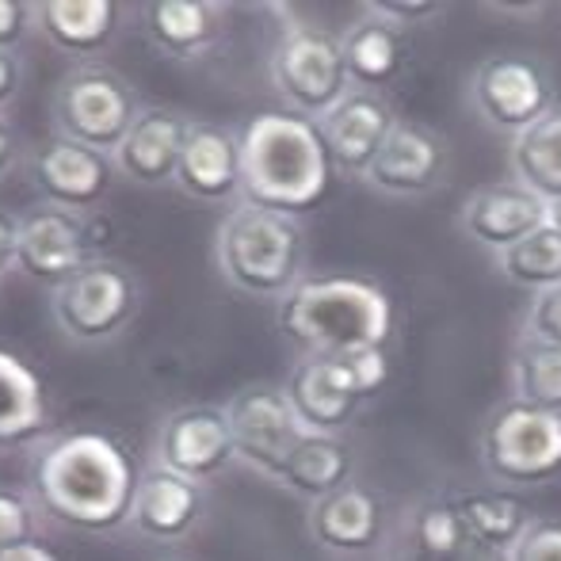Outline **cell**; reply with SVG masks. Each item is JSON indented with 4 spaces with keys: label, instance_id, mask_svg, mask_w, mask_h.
<instances>
[{
    "label": "cell",
    "instance_id": "6da1fadb",
    "mask_svg": "<svg viewBox=\"0 0 561 561\" xmlns=\"http://www.w3.org/2000/svg\"><path fill=\"white\" fill-rule=\"evenodd\" d=\"M141 470L107 432L81 428L50 439L31 462V496L46 519L81 535L130 527Z\"/></svg>",
    "mask_w": 561,
    "mask_h": 561
},
{
    "label": "cell",
    "instance_id": "7a4b0ae2",
    "mask_svg": "<svg viewBox=\"0 0 561 561\" xmlns=\"http://www.w3.org/2000/svg\"><path fill=\"white\" fill-rule=\"evenodd\" d=\"M241 169L244 203L290 218L318 207L333 184V161L318 123L290 112H264L244 123Z\"/></svg>",
    "mask_w": 561,
    "mask_h": 561
},
{
    "label": "cell",
    "instance_id": "3957f363",
    "mask_svg": "<svg viewBox=\"0 0 561 561\" xmlns=\"http://www.w3.org/2000/svg\"><path fill=\"white\" fill-rule=\"evenodd\" d=\"M275 321L298 355H344L355 347H386L393 302L367 275H306L279 298Z\"/></svg>",
    "mask_w": 561,
    "mask_h": 561
},
{
    "label": "cell",
    "instance_id": "277c9868",
    "mask_svg": "<svg viewBox=\"0 0 561 561\" xmlns=\"http://www.w3.org/2000/svg\"><path fill=\"white\" fill-rule=\"evenodd\" d=\"M218 275L249 298H287L306 279V229L279 210L237 203L215 229Z\"/></svg>",
    "mask_w": 561,
    "mask_h": 561
},
{
    "label": "cell",
    "instance_id": "5b68a950",
    "mask_svg": "<svg viewBox=\"0 0 561 561\" xmlns=\"http://www.w3.org/2000/svg\"><path fill=\"white\" fill-rule=\"evenodd\" d=\"M478 462L489 485L539 489L561 478V416L508 398L478 428Z\"/></svg>",
    "mask_w": 561,
    "mask_h": 561
},
{
    "label": "cell",
    "instance_id": "8992f818",
    "mask_svg": "<svg viewBox=\"0 0 561 561\" xmlns=\"http://www.w3.org/2000/svg\"><path fill=\"white\" fill-rule=\"evenodd\" d=\"M275 96L283 100V112L321 123L347 92L355 89L344 66L340 35L310 20H295L275 38L267 58Z\"/></svg>",
    "mask_w": 561,
    "mask_h": 561
},
{
    "label": "cell",
    "instance_id": "52a82bcc",
    "mask_svg": "<svg viewBox=\"0 0 561 561\" xmlns=\"http://www.w3.org/2000/svg\"><path fill=\"white\" fill-rule=\"evenodd\" d=\"M141 310V283L126 264L96 256L50 290V318L69 344L104 347L134 325Z\"/></svg>",
    "mask_w": 561,
    "mask_h": 561
},
{
    "label": "cell",
    "instance_id": "ba28073f",
    "mask_svg": "<svg viewBox=\"0 0 561 561\" xmlns=\"http://www.w3.org/2000/svg\"><path fill=\"white\" fill-rule=\"evenodd\" d=\"M141 107L146 104L123 73L107 66H77L54 92V130L58 138L115 157Z\"/></svg>",
    "mask_w": 561,
    "mask_h": 561
},
{
    "label": "cell",
    "instance_id": "9c48e42d",
    "mask_svg": "<svg viewBox=\"0 0 561 561\" xmlns=\"http://www.w3.org/2000/svg\"><path fill=\"white\" fill-rule=\"evenodd\" d=\"M470 107L481 123L493 134H524L527 126H535L542 115H550L558 107L554 77L542 66L535 54H493L473 69L470 84H466Z\"/></svg>",
    "mask_w": 561,
    "mask_h": 561
},
{
    "label": "cell",
    "instance_id": "30bf717a",
    "mask_svg": "<svg viewBox=\"0 0 561 561\" xmlns=\"http://www.w3.org/2000/svg\"><path fill=\"white\" fill-rule=\"evenodd\" d=\"M222 409L233 432L237 466L275 485L290 447L302 439V424L290 409L287 390L279 382H249Z\"/></svg>",
    "mask_w": 561,
    "mask_h": 561
},
{
    "label": "cell",
    "instance_id": "8fae6325",
    "mask_svg": "<svg viewBox=\"0 0 561 561\" xmlns=\"http://www.w3.org/2000/svg\"><path fill=\"white\" fill-rule=\"evenodd\" d=\"M96 215H73V210L46 207L20 218V241H15V272L27 275L43 287H61L69 275L81 272L89 260H96Z\"/></svg>",
    "mask_w": 561,
    "mask_h": 561
},
{
    "label": "cell",
    "instance_id": "7c38bea8",
    "mask_svg": "<svg viewBox=\"0 0 561 561\" xmlns=\"http://www.w3.org/2000/svg\"><path fill=\"white\" fill-rule=\"evenodd\" d=\"M153 462L187 481L210 485L237 466L233 432L222 405H180L157 428Z\"/></svg>",
    "mask_w": 561,
    "mask_h": 561
},
{
    "label": "cell",
    "instance_id": "4fadbf2b",
    "mask_svg": "<svg viewBox=\"0 0 561 561\" xmlns=\"http://www.w3.org/2000/svg\"><path fill=\"white\" fill-rule=\"evenodd\" d=\"M447 172L450 141L436 126L401 118L386 138V146L378 149L363 184L375 187L378 195H390V199H424L447 184Z\"/></svg>",
    "mask_w": 561,
    "mask_h": 561
},
{
    "label": "cell",
    "instance_id": "5bb4252c",
    "mask_svg": "<svg viewBox=\"0 0 561 561\" xmlns=\"http://www.w3.org/2000/svg\"><path fill=\"white\" fill-rule=\"evenodd\" d=\"M306 535L318 550L340 561H359L386 547L390 539V512L382 493H375L363 481L321 496L306 512Z\"/></svg>",
    "mask_w": 561,
    "mask_h": 561
},
{
    "label": "cell",
    "instance_id": "9a60e30c",
    "mask_svg": "<svg viewBox=\"0 0 561 561\" xmlns=\"http://www.w3.org/2000/svg\"><path fill=\"white\" fill-rule=\"evenodd\" d=\"M31 184L46 207L73 210V215H96L115 184V161L89 146L69 138H54L38 146L27 161Z\"/></svg>",
    "mask_w": 561,
    "mask_h": 561
},
{
    "label": "cell",
    "instance_id": "2e32d148",
    "mask_svg": "<svg viewBox=\"0 0 561 561\" xmlns=\"http://www.w3.org/2000/svg\"><path fill=\"white\" fill-rule=\"evenodd\" d=\"M207 485L187 481L164 466H146L130 508V531L153 547H180L207 524Z\"/></svg>",
    "mask_w": 561,
    "mask_h": 561
},
{
    "label": "cell",
    "instance_id": "e0dca14e",
    "mask_svg": "<svg viewBox=\"0 0 561 561\" xmlns=\"http://www.w3.org/2000/svg\"><path fill=\"white\" fill-rule=\"evenodd\" d=\"M398 123L401 115L393 112L386 92H367V89L347 92L333 112L318 123L321 141L329 149V161H333V172L347 180L367 176L378 149L386 146V138H390V130Z\"/></svg>",
    "mask_w": 561,
    "mask_h": 561
},
{
    "label": "cell",
    "instance_id": "ac0fdd59",
    "mask_svg": "<svg viewBox=\"0 0 561 561\" xmlns=\"http://www.w3.org/2000/svg\"><path fill=\"white\" fill-rule=\"evenodd\" d=\"M283 390L302 432L313 436H344L363 405L340 355H298Z\"/></svg>",
    "mask_w": 561,
    "mask_h": 561
},
{
    "label": "cell",
    "instance_id": "d6986e66",
    "mask_svg": "<svg viewBox=\"0 0 561 561\" xmlns=\"http://www.w3.org/2000/svg\"><path fill=\"white\" fill-rule=\"evenodd\" d=\"M550 222V207L531 195L527 187H519L516 180H496V184H481L458 207V229L462 237H470L478 249H489L493 256L508 252L512 244H519L524 237H531L535 229Z\"/></svg>",
    "mask_w": 561,
    "mask_h": 561
},
{
    "label": "cell",
    "instance_id": "ffe728a7",
    "mask_svg": "<svg viewBox=\"0 0 561 561\" xmlns=\"http://www.w3.org/2000/svg\"><path fill=\"white\" fill-rule=\"evenodd\" d=\"M172 187L199 207H237L244 199L241 134L215 123H195Z\"/></svg>",
    "mask_w": 561,
    "mask_h": 561
},
{
    "label": "cell",
    "instance_id": "44dd1931",
    "mask_svg": "<svg viewBox=\"0 0 561 561\" xmlns=\"http://www.w3.org/2000/svg\"><path fill=\"white\" fill-rule=\"evenodd\" d=\"M192 118L176 107L146 104L134 118L130 134L115 149V172L138 187H169L176 184L180 157H184Z\"/></svg>",
    "mask_w": 561,
    "mask_h": 561
},
{
    "label": "cell",
    "instance_id": "7402d4cb",
    "mask_svg": "<svg viewBox=\"0 0 561 561\" xmlns=\"http://www.w3.org/2000/svg\"><path fill=\"white\" fill-rule=\"evenodd\" d=\"M138 15L153 50L172 61L207 58L226 38L229 20L226 8L210 0H153V4H141Z\"/></svg>",
    "mask_w": 561,
    "mask_h": 561
},
{
    "label": "cell",
    "instance_id": "603a6c76",
    "mask_svg": "<svg viewBox=\"0 0 561 561\" xmlns=\"http://www.w3.org/2000/svg\"><path fill=\"white\" fill-rule=\"evenodd\" d=\"M470 550V531L447 489L413 501L393 527V561H462Z\"/></svg>",
    "mask_w": 561,
    "mask_h": 561
},
{
    "label": "cell",
    "instance_id": "cb8c5ba5",
    "mask_svg": "<svg viewBox=\"0 0 561 561\" xmlns=\"http://www.w3.org/2000/svg\"><path fill=\"white\" fill-rule=\"evenodd\" d=\"M31 15L46 43L73 58L104 54L123 27V8L115 0H43L31 4Z\"/></svg>",
    "mask_w": 561,
    "mask_h": 561
},
{
    "label": "cell",
    "instance_id": "d4e9b609",
    "mask_svg": "<svg viewBox=\"0 0 561 561\" xmlns=\"http://www.w3.org/2000/svg\"><path fill=\"white\" fill-rule=\"evenodd\" d=\"M340 46H344V66L355 89L382 92L405 73V61H409L405 31L378 20L367 8L347 23V31L340 35Z\"/></svg>",
    "mask_w": 561,
    "mask_h": 561
},
{
    "label": "cell",
    "instance_id": "484cf974",
    "mask_svg": "<svg viewBox=\"0 0 561 561\" xmlns=\"http://www.w3.org/2000/svg\"><path fill=\"white\" fill-rule=\"evenodd\" d=\"M447 493H450V504H455L458 519H462L466 531H470L473 547L512 554V547H516L527 535V527L535 524V508L516 489L481 485V489H447Z\"/></svg>",
    "mask_w": 561,
    "mask_h": 561
},
{
    "label": "cell",
    "instance_id": "4316f807",
    "mask_svg": "<svg viewBox=\"0 0 561 561\" xmlns=\"http://www.w3.org/2000/svg\"><path fill=\"white\" fill-rule=\"evenodd\" d=\"M355 466H359V458H355V447L344 436H313V432H302V439L290 447L275 485L287 489L298 501L313 504L321 496L336 493V489L352 485Z\"/></svg>",
    "mask_w": 561,
    "mask_h": 561
},
{
    "label": "cell",
    "instance_id": "83f0119b",
    "mask_svg": "<svg viewBox=\"0 0 561 561\" xmlns=\"http://www.w3.org/2000/svg\"><path fill=\"white\" fill-rule=\"evenodd\" d=\"M50 409H46L43 378L0 347V450L35 444L46 432Z\"/></svg>",
    "mask_w": 561,
    "mask_h": 561
},
{
    "label": "cell",
    "instance_id": "f1b7e54d",
    "mask_svg": "<svg viewBox=\"0 0 561 561\" xmlns=\"http://www.w3.org/2000/svg\"><path fill=\"white\" fill-rule=\"evenodd\" d=\"M508 169L519 187L539 195L547 207L561 203V104L508 146Z\"/></svg>",
    "mask_w": 561,
    "mask_h": 561
},
{
    "label": "cell",
    "instance_id": "f546056e",
    "mask_svg": "<svg viewBox=\"0 0 561 561\" xmlns=\"http://www.w3.org/2000/svg\"><path fill=\"white\" fill-rule=\"evenodd\" d=\"M493 264L504 283L527 290L531 298L561 287V229L547 222L519 244H512L508 252L493 256Z\"/></svg>",
    "mask_w": 561,
    "mask_h": 561
},
{
    "label": "cell",
    "instance_id": "4dcf8cb0",
    "mask_svg": "<svg viewBox=\"0 0 561 561\" xmlns=\"http://www.w3.org/2000/svg\"><path fill=\"white\" fill-rule=\"evenodd\" d=\"M508 386L516 401L561 416V347L516 340L508 359Z\"/></svg>",
    "mask_w": 561,
    "mask_h": 561
},
{
    "label": "cell",
    "instance_id": "1f68e13d",
    "mask_svg": "<svg viewBox=\"0 0 561 561\" xmlns=\"http://www.w3.org/2000/svg\"><path fill=\"white\" fill-rule=\"evenodd\" d=\"M43 508L35 504L31 493L20 489H0V554L23 542L43 539Z\"/></svg>",
    "mask_w": 561,
    "mask_h": 561
},
{
    "label": "cell",
    "instance_id": "d6a6232c",
    "mask_svg": "<svg viewBox=\"0 0 561 561\" xmlns=\"http://www.w3.org/2000/svg\"><path fill=\"white\" fill-rule=\"evenodd\" d=\"M519 340L561 347V287L542 290L527 302L524 321H519Z\"/></svg>",
    "mask_w": 561,
    "mask_h": 561
},
{
    "label": "cell",
    "instance_id": "836d02e7",
    "mask_svg": "<svg viewBox=\"0 0 561 561\" xmlns=\"http://www.w3.org/2000/svg\"><path fill=\"white\" fill-rule=\"evenodd\" d=\"M512 561H561V519L535 516L527 535L512 547Z\"/></svg>",
    "mask_w": 561,
    "mask_h": 561
},
{
    "label": "cell",
    "instance_id": "e575fe53",
    "mask_svg": "<svg viewBox=\"0 0 561 561\" xmlns=\"http://www.w3.org/2000/svg\"><path fill=\"white\" fill-rule=\"evenodd\" d=\"M367 12H375L378 20L393 23L398 31L421 27L444 15V4H432V0H375V4H363Z\"/></svg>",
    "mask_w": 561,
    "mask_h": 561
},
{
    "label": "cell",
    "instance_id": "d590c367",
    "mask_svg": "<svg viewBox=\"0 0 561 561\" xmlns=\"http://www.w3.org/2000/svg\"><path fill=\"white\" fill-rule=\"evenodd\" d=\"M31 27H35L31 4H23V0H0V50L15 54Z\"/></svg>",
    "mask_w": 561,
    "mask_h": 561
},
{
    "label": "cell",
    "instance_id": "8d00e7d4",
    "mask_svg": "<svg viewBox=\"0 0 561 561\" xmlns=\"http://www.w3.org/2000/svg\"><path fill=\"white\" fill-rule=\"evenodd\" d=\"M20 89H23V58L12 50H0V118L20 100Z\"/></svg>",
    "mask_w": 561,
    "mask_h": 561
},
{
    "label": "cell",
    "instance_id": "74e56055",
    "mask_svg": "<svg viewBox=\"0 0 561 561\" xmlns=\"http://www.w3.org/2000/svg\"><path fill=\"white\" fill-rule=\"evenodd\" d=\"M15 241H20V215L0 207V283L15 272Z\"/></svg>",
    "mask_w": 561,
    "mask_h": 561
},
{
    "label": "cell",
    "instance_id": "f35d334b",
    "mask_svg": "<svg viewBox=\"0 0 561 561\" xmlns=\"http://www.w3.org/2000/svg\"><path fill=\"white\" fill-rule=\"evenodd\" d=\"M0 561H61V558H58V550L46 547V542L38 539V542H23V547L4 550Z\"/></svg>",
    "mask_w": 561,
    "mask_h": 561
},
{
    "label": "cell",
    "instance_id": "ab89813d",
    "mask_svg": "<svg viewBox=\"0 0 561 561\" xmlns=\"http://www.w3.org/2000/svg\"><path fill=\"white\" fill-rule=\"evenodd\" d=\"M12 164H15V134H12V126L0 118V180L12 172Z\"/></svg>",
    "mask_w": 561,
    "mask_h": 561
},
{
    "label": "cell",
    "instance_id": "60d3db41",
    "mask_svg": "<svg viewBox=\"0 0 561 561\" xmlns=\"http://www.w3.org/2000/svg\"><path fill=\"white\" fill-rule=\"evenodd\" d=\"M462 561H512V554H504V550H485V547H473L470 554Z\"/></svg>",
    "mask_w": 561,
    "mask_h": 561
},
{
    "label": "cell",
    "instance_id": "b9f144b4",
    "mask_svg": "<svg viewBox=\"0 0 561 561\" xmlns=\"http://www.w3.org/2000/svg\"><path fill=\"white\" fill-rule=\"evenodd\" d=\"M550 226L561 229V203H554V207H550Z\"/></svg>",
    "mask_w": 561,
    "mask_h": 561
},
{
    "label": "cell",
    "instance_id": "7bdbcfd3",
    "mask_svg": "<svg viewBox=\"0 0 561 561\" xmlns=\"http://www.w3.org/2000/svg\"><path fill=\"white\" fill-rule=\"evenodd\" d=\"M161 561H187V558H161Z\"/></svg>",
    "mask_w": 561,
    "mask_h": 561
},
{
    "label": "cell",
    "instance_id": "ee69618b",
    "mask_svg": "<svg viewBox=\"0 0 561 561\" xmlns=\"http://www.w3.org/2000/svg\"><path fill=\"white\" fill-rule=\"evenodd\" d=\"M390 561H393V558H390Z\"/></svg>",
    "mask_w": 561,
    "mask_h": 561
}]
</instances>
